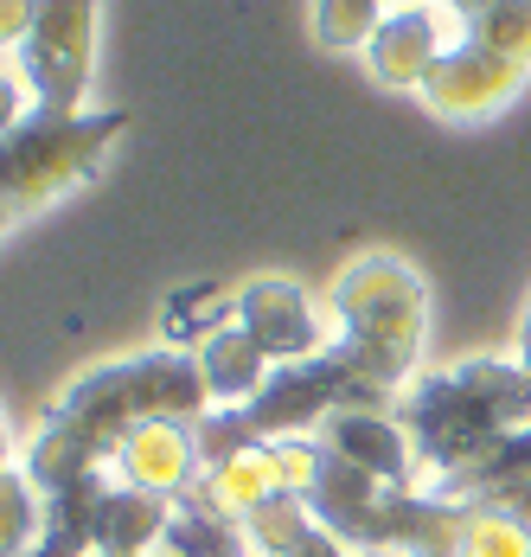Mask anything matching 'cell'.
Listing matches in <instances>:
<instances>
[{
	"label": "cell",
	"mask_w": 531,
	"mask_h": 557,
	"mask_svg": "<svg viewBox=\"0 0 531 557\" xmlns=\"http://www.w3.org/2000/svg\"><path fill=\"white\" fill-rule=\"evenodd\" d=\"M513 481H531V423H526V430H513V436L499 443V455L480 468L474 481H461V487H455V500H474V494H486V487H513Z\"/></svg>",
	"instance_id": "603a6c76"
},
{
	"label": "cell",
	"mask_w": 531,
	"mask_h": 557,
	"mask_svg": "<svg viewBox=\"0 0 531 557\" xmlns=\"http://www.w3.org/2000/svg\"><path fill=\"white\" fill-rule=\"evenodd\" d=\"M193 443H199V461L212 468V461H224V455H237V448H250V443H263V436L250 430L244 410H212V417L193 423Z\"/></svg>",
	"instance_id": "cb8c5ba5"
},
{
	"label": "cell",
	"mask_w": 531,
	"mask_h": 557,
	"mask_svg": "<svg viewBox=\"0 0 531 557\" xmlns=\"http://www.w3.org/2000/svg\"><path fill=\"white\" fill-rule=\"evenodd\" d=\"M160 552L166 557H250V545H244V525H231V519H218V512H206L193 500H173V525H166Z\"/></svg>",
	"instance_id": "2e32d148"
},
{
	"label": "cell",
	"mask_w": 531,
	"mask_h": 557,
	"mask_svg": "<svg viewBox=\"0 0 531 557\" xmlns=\"http://www.w3.org/2000/svg\"><path fill=\"white\" fill-rule=\"evenodd\" d=\"M397 417L417 443L423 481H442L435 494H455L499 455L513 430L531 423V366L513 352H474L442 372H423L397 397Z\"/></svg>",
	"instance_id": "6da1fadb"
},
{
	"label": "cell",
	"mask_w": 531,
	"mask_h": 557,
	"mask_svg": "<svg viewBox=\"0 0 531 557\" xmlns=\"http://www.w3.org/2000/svg\"><path fill=\"white\" fill-rule=\"evenodd\" d=\"M314 532H320V519L301 494H275L269 506H257V512L244 519L250 557H301V545H308Z\"/></svg>",
	"instance_id": "9a60e30c"
},
{
	"label": "cell",
	"mask_w": 531,
	"mask_h": 557,
	"mask_svg": "<svg viewBox=\"0 0 531 557\" xmlns=\"http://www.w3.org/2000/svg\"><path fill=\"white\" fill-rule=\"evenodd\" d=\"M166 525H173V500L141 494V487H122V481H103V494L90 506V552L97 557H148V552H160Z\"/></svg>",
	"instance_id": "7c38bea8"
},
{
	"label": "cell",
	"mask_w": 531,
	"mask_h": 557,
	"mask_svg": "<svg viewBox=\"0 0 531 557\" xmlns=\"http://www.w3.org/2000/svg\"><path fill=\"white\" fill-rule=\"evenodd\" d=\"M128 135L122 110H26L0 135V199L13 212H39L84 186L109 161V148Z\"/></svg>",
	"instance_id": "277c9868"
},
{
	"label": "cell",
	"mask_w": 531,
	"mask_h": 557,
	"mask_svg": "<svg viewBox=\"0 0 531 557\" xmlns=\"http://www.w3.org/2000/svg\"><path fill=\"white\" fill-rule=\"evenodd\" d=\"M103 46V0H33V33L13 71L33 90V110H90V77Z\"/></svg>",
	"instance_id": "5b68a950"
},
{
	"label": "cell",
	"mask_w": 531,
	"mask_h": 557,
	"mask_svg": "<svg viewBox=\"0 0 531 557\" xmlns=\"http://www.w3.org/2000/svg\"><path fill=\"white\" fill-rule=\"evenodd\" d=\"M468 39L531 64V0H499V7H486L474 26H468Z\"/></svg>",
	"instance_id": "44dd1931"
},
{
	"label": "cell",
	"mask_w": 531,
	"mask_h": 557,
	"mask_svg": "<svg viewBox=\"0 0 531 557\" xmlns=\"http://www.w3.org/2000/svg\"><path fill=\"white\" fill-rule=\"evenodd\" d=\"M26 33H33V0H0V52L20 58Z\"/></svg>",
	"instance_id": "d4e9b609"
},
{
	"label": "cell",
	"mask_w": 531,
	"mask_h": 557,
	"mask_svg": "<svg viewBox=\"0 0 531 557\" xmlns=\"http://www.w3.org/2000/svg\"><path fill=\"white\" fill-rule=\"evenodd\" d=\"M231 321L257 339L275 366L314 359V352L333 346V321L320 314V301L295 276H250V282H237V314H231Z\"/></svg>",
	"instance_id": "ba28073f"
},
{
	"label": "cell",
	"mask_w": 531,
	"mask_h": 557,
	"mask_svg": "<svg viewBox=\"0 0 531 557\" xmlns=\"http://www.w3.org/2000/svg\"><path fill=\"white\" fill-rule=\"evenodd\" d=\"M13 455H20V443H13V423H7V410H0V468H13Z\"/></svg>",
	"instance_id": "83f0119b"
},
{
	"label": "cell",
	"mask_w": 531,
	"mask_h": 557,
	"mask_svg": "<svg viewBox=\"0 0 531 557\" xmlns=\"http://www.w3.org/2000/svg\"><path fill=\"white\" fill-rule=\"evenodd\" d=\"M46 539V500L20 468H0V557H26Z\"/></svg>",
	"instance_id": "e0dca14e"
},
{
	"label": "cell",
	"mask_w": 531,
	"mask_h": 557,
	"mask_svg": "<svg viewBox=\"0 0 531 557\" xmlns=\"http://www.w3.org/2000/svg\"><path fill=\"white\" fill-rule=\"evenodd\" d=\"M160 557H166V552H160Z\"/></svg>",
	"instance_id": "d6a6232c"
},
{
	"label": "cell",
	"mask_w": 531,
	"mask_h": 557,
	"mask_svg": "<svg viewBox=\"0 0 531 557\" xmlns=\"http://www.w3.org/2000/svg\"><path fill=\"white\" fill-rule=\"evenodd\" d=\"M531 64H519V58L493 52V46H480V39H455L448 52L435 58V71L423 77V110L435 115V122H486V115H499L519 90H526Z\"/></svg>",
	"instance_id": "52a82bcc"
},
{
	"label": "cell",
	"mask_w": 531,
	"mask_h": 557,
	"mask_svg": "<svg viewBox=\"0 0 531 557\" xmlns=\"http://www.w3.org/2000/svg\"><path fill=\"white\" fill-rule=\"evenodd\" d=\"M269 455H275V474H282V494H314V481L326 474V443L320 436H282V443H269Z\"/></svg>",
	"instance_id": "7402d4cb"
},
{
	"label": "cell",
	"mask_w": 531,
	"mask_h": 557,
	"mask_svg": "<svg viewBox=\"0 0 531 557\" xmlns=\"http://www.w3.org/2000/svg\"><path fill=\"white\" fill-rule=\"evenodd\" d=\"M326 321H333V352L384 397H404L423 379L429 282L410 257H397V250L346 257L326 288Z\"/></svg>",
	"instance_id": "7a4b0ae2"
},
{
	"label": "cell",
	"mask_w": 531,
	"mask_h": 557,
	"mask_svg": "<svg viewBox=\"0 0 531 557\" xmlns=\"http://www.w3.org/2000/svg\"><path fill=\"white\" fill-rule=\"evenodd\" d=\"M468 26L435 0V7H391L384 20H378L372 46H366V71H372L384 90H423V77L435 71V58L448 52L455 39H461Z\"/></svg>",
	"instance_id": "9c48e42d"
},
{
	"label": "cell",
	"mask_w": 531,
	"mask_h": 557,
	"mask_svg": "<svg viewBox=\"0 0 531 557\" xmlns=\"http://www.w3.org/2000/svg\"><path fill=\"white\" fill-rule=\"evenodd\" d=\"M519 359L531 366V301H526V321H519Z\"/></svg>",
	"instance_id": "f1b7e54d"
},
{
	"label": "cell",
	"mask_w": 531,
	"mask_h": 557,
	"mask_svg": "<svg viewBox=\"0 0 531 557\" xmlns=\"http://www.w3.org/2000/svg\"><path fill=\"white\" fill-rule=\"evenodd\" d=\"M455 557H531V525L499 506H468V532Z\"/></svg>",
	"instance_id": "ffe728a7"
},
{
	"label": "cell",
	"mask_w": 531,
	"mask_h": 557,
	"mask_svg": "<svg viewBox=\"0 0 531 557\" xmlns=\"http://www.w3.org/2000/svg\"><path fill=\"white\" fill-rule=\"evenodd\" d=\"M13 219H20V212H13V206H7V199H0V237H7V231H13Z\"/></svg>",
	"instance_id": "f546056e"
},
{
	"label": "cell",
	"mask_w": 531,
	"mask_h": 557,
	"mask_svg": "<svg viewBox=\"0 0 531 557\" xmlns=\"http://www.w3.org/2000/svg\"><path fill=\"white\" fill-rule=\"evenodd\" d=\"M442 7H448V13H455L461 26H474L480 13H486V7H499V0H442Z\"/></svg>",
	"instance_id": "4316f807"
},
{
	"label": "cell",
	"mask_w": 531,
	"mask_h": 557,
	"mask_svg": "<svg viewBox=\"0 0 531 557\" xmlns=\"http://www.w3.org/2000/svg\"><path fill=\"white\" fill-rule=\"evenodd\" d=\"M33 110V90H26V77L20 71H0V135L20 122V115Z\"/></svg>",
	"instance_id": "484cf974"
},
{
	"label": "cell",
	"mask_w": 531,
	"mask_h": 557,
	"mask_svg": "<svg viewBox=\"0 0 531 557\" xmlns=\"http://www.w3.org/2000/svg\"><path fill=\"white\" fill-rule=\"evenodd\" d=\"M391 7L384 0H314V46L320 52H366Z\"/></svg>",
	"instance_id": "d6986e66"
},
{
	"label": "cell",
	"mask_w": 531,
	"mask_h": 557,
	"mask_svg": "<svg viewBox=\"0 0 531 557\" xmlns=\"http://www.w3.org/2000/svg\"><path fill=\"white\" fill-rule=\"evenodd\" d=\"M109 468H115L122 487H141V494H160V500H186L193 481L206 474L193 423H173V417H148V423L122 430L115 448H109Z\"/></svg>",
	"instance_id": "8fae6325"
},
{
	"label": "cell",
	"mask_w": 531,
	"mask_h": 557,
	"mask_svg": "<svg viewBox=\"0 0 531 557\" xmlns=\"http://www.w3.org/2000/svg\"><path fill=\"white\" fill-rule=\"evenodd\" d=\"M346 404H384V391L366 385L333 346L314 352V359H295V366H275L269 385L244 404L250 430L263 443H282V436H320V423Z\"/></svg>",
	"instance_id": "8992f818"
},
{
	"label": "cell",
	"mask_w": 531,
	"mask_h": 557,
	"mask_svg": "<svg viewBox=\"0 0 531 557\" xmlns=\"http://www.w3.org/2000/svg\"><path fill=\"white\" fill-rule=\"evenodd\" d=\"M384 7H435V0H384Z\"/></svg>",
	"instance_id": "4dcf8cb0"
},
{
	"label": "cell",
	"mask_w": 531,
	"mask_h": 557,
	"mask_svg": "<svg viewBox=\"0 0 531 557\" xmlns=\"http://www.w3.org/2000/svg\"><path fill=\"white\" fill-rule=\"evenodd\" d=\"M320 443H326V455H339V461L366 468V474L384 481V487H404V494H417V487H423L417 443H410L404 417H397V410H384V404H346V410H333V417L320 423Z\"/></svg>",
	"instance_id": "30bf717a"
},
{
	"label": "cell",
	"mask_w": 531,
	"mask_h": 557,
	"mask_svg": "<svg viewBox=\"0 0 531 557\" xmlns=\"http://www.w3.org/2000/svg\"><path fill=\"white\" fill-rule=\"evenodd\" d=\"M237 314V288H180L166 301V346H199L206 334H218Z\"/></svg>",
	"instance_id": "ac0fdd59"
},
{
	"label": "cell",
	"mask_w": 531,
	"mask_h": 557,
	"mask_svg": "<svg viewBox=\"0 0 531 557\" xmlns=\"http://www.w3.org/2000/svg\"><path fill=\"white\" fill-rule=\"evenodd\" d=\"M212 391L199 372V352L186 346H148V352H128V359H103L90 372H77L71 385L52 397L46 423L58 430H77L84 443H97L109 455L122 430L148 423V417H173V423H199L212 417Z\"/></svg>",
	"instance_id": "3957f363"
},
{
	"label": "cell",
	"mask_w": 531,
	"mask_h": 557,
	"mask_svg": "<svg viewBox=\"0 0 531 557\" xmlns=\"http://www.w3.org/2000/svg\"><path fill=\"white\" fill-rule=\"evenodd\" d=\"M193 352H199V372H206V391H212L218 410H244L269 385V372H275V359L237 321H224L218 334H206Z\"/></svg>",
	"instance_id": "5bb4252c"
},
{
	"label": "cell",
	"mask_w": 531,
	"mask_h": 557,
	"mask_svg": "<svg viewBox=\"0 0 531 557\" xmlns=\"http://www.w3.org/2000/svg\"><path fill=\"white\" fill-rule=\"evenodd\" d=\"M275 494H282L275 455H269V443H250V448H237V455H224V461H212V468L193 481L186 500L218 512V519H231V525H244V519H250L257 506H269Z\"/></svg>",
	"instance_id": "4fadbf2b"
},
{
	"label": "cell",
	"mask_w": 531,
	"mask_h": 557,
	"mask_svg": "<svg viewBox=\"0 0 531 557\" xmlns=\"http://www.w3.org/2000/svg\"><path fill=\"white\" fill-rule=\"evenodd\" d=\"M26 557H52V552H26Z\"/></svg>",
	"instance_id": "1f68e13d"
}]
</instances>
